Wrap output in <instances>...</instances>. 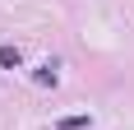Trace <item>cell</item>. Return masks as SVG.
<instances>
[{"label":"cell","instance_id":"3957f363","mask_svg":"<svg viewBox=\"0 0 134 130\" xmlns=\"http://www.w3.org/2000/svg\"><path fill=\"white\" fill-rule=\"evenodd\" d=\"M37 84H55V65H42V70H37Z\"/></svg>","mask_w":134,"mask_h":130},{"label":"cell","instance_id":"6da1fadb","mask_svg":"<svg viewBox=\"0 0 134 130\" xmlns=\"http://www.w3.org/2000/svg\"><path fill=\"white\" fill-rule=\"evenodd\" d=\"M19 61H23L19 47H0V65H5V70H19Z\"/></svg>","mask_w":134,"mask_h":130},{"label":"cell","instance_id":"7a4b0ae2","mask_svg":"<svg viewBox=\"0 0 134 130\" xmlns=\"http://www.w3.org/2000/svg\"><path fill=\"white\" fill-rule=\"evenodd\" d=\"M60 130H88V116H65V121H60Z\"/></svg>","mask_w":134,"mask_h":130}]
</instances>
